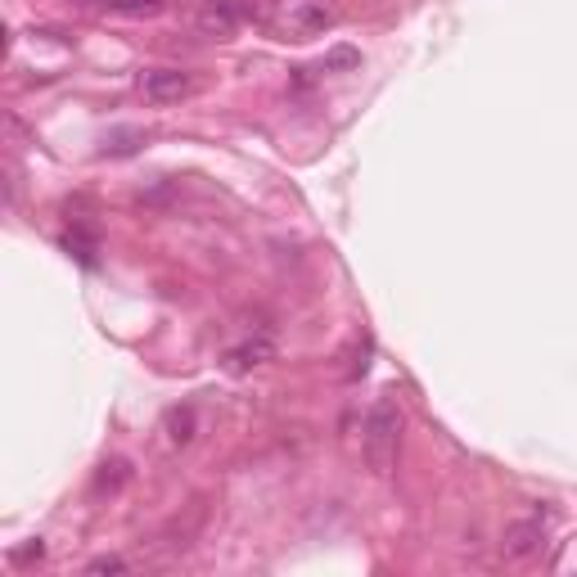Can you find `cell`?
I'll list each match as a JSON object with an SVG mask.
<instances>
[{"instance_id": "6da1fadb", "label": "cell", "mask_w": 577, "mask_h": 577, "mask_svg": "<svg viewBox=\"0 0 577 577\" xmlns=\"http://www.w3.org/2000/svg\"><path fill=\"white\" fill-rule=\"evenodd\" d=\"M266 23L280 42H312V36H325L338 23V14L330 0H276Z\"/></svg>"}, {"instance_id": "7a4b0ae2", "label": "cell", "mask_w": 577, "mask_h": 577, "mask_svg": "<svg viewBox=\"0 0 577 577\" xmlns=\"http://www.w3.org/2000/svg\"><path fill=\"white\" fill-rule=\"evenodd\" d=\"M397 447H402V411L393 397H379L366 419V460L374 474H389L397 465Z\"/></svg>"}, {"instance_id": "3957f363", "label": "cell", "mask_w": 577, "mask_h": 577, "mask_svg": "<svg viewBox=\"0 0 577 577\" xmlns=\"http://www.w3.org/2000/svg\"><path fill=\"white\" fill-rule=\"evenodd\" d=\"M136 86L149 104H181V100L195 95V77L181 72V68H145L136 77Z\"/></svg>"}, {"instance_id": "277c9868", "label": "cell", "mask_w": 577, "mask_h": 577, "mask_svg": "<svg viewBox=\"0 0 577 577\" xmlns=\"http://www.w3.org/2000/svg\"><path fill=\"white\" fill-rule=\"evenodd\" d=\"M249 0H204V10L195 14V27L212 42H226V36H235L240 23L249 19Z\"/></svg>"}, {"instance_id": "5b68a950", "label": "cell", "mask_w": 577, "mask_h": 577, "mask_svg": "<svg viewBox=\"0 0 577 577\" xmlns=\"http://www.w3.org/2000/svg\"><path fill=\"white\" fill-rule=\"evenodd\" d=\"M542 542H546L542 519H523V523H510V528H506L501 555H506V559H528V555L542 551Z\"/></svg>"}, {"instance_id": "8992f818", "label": "cell", "mask_w": 577, "mask_h": 577, "mask_svg": "<svg viewBox=\"0 0 577 577\" xmlns=\"http://www.w3.org/2000/svg\"><path fill=\"white\" fill-rule=\"evenodd\" d=\"M226 361H230V370H257L266 361H276V338L272 334H253V338L240 343V348H230Z\"/></svg>"}, {"instance_id": "52a82bcc", "label": "cell", "mask_w": 577, "mask_h": 577, "mask_svg": "<svg viewBox=\"0 0 577 577\" xmlns=\"http://www.w3.org/2000/svg\"><path fill=\"white\" fill-rule=\"evenodd\" d=\"M59 244H64L77 262H82V266H95V262H100V257H95V253H100V244L86 235V230H68V235H64Z\"/></svg>"}, {"instance_id": "ba28073f", "label": "cell", "mask_w": 577, "mask_h": 577, "mask_svg": "<svg viewBox=\"0 0 577 577\" xmlns=\"http://www.w3.org/2000/svg\"><path fill=\"white\" fill-rule=\"evenodd\" d=\"M127 478H131V465H127V460H108V465L100 470V478H95V492H118Z\"/></svg>"}, {"instance_id": "9c48e42d", "label": "cell", "mask_w": 577, "mask_h": 577, "mask_svg": "<svg viewBox=\"0 0 577 577\" xmlns=\"http://www.w3.org/2000/svg\"><path fill=\"white\" fill-rule=\"evenodd\" d=\"M168 438H172L176 447H185L189 438H195V411H172V415H168Z\"/></svg>"}, {"instance_id": "30bf717a", "label": "cell", "mask_w": 577, "mask_h": 577, "mask_svg": "<svg viewBox=\"0 0 577 577\" xmlns=\"http://www.w3.org/2000/svg\"><path fill=\"white\" fill-rule=\"evenodd\" d=\"M113 14H131V19H153L163 10V0H108Z\"/></svg>"}, {"instance_id": "8fae6325", "label": "cell", "mask_w": 577, "mask_h": 577, "mask_svg": "<svg viewBox=\"0 0 577 577\" xmlns=\"http://www.w3.org/2000/svg\"><path fill=\"white\" fill-rule=\"evenodd\" d=\"M136 145H145V136L140 131H123V136L104 140V153H136Z\"/></svg>"}, {"instance_id": "7c38bea8", "label": "cell", "mask_w": 577, "mask_h": 577, "mask_svg": "<svg viewBox=\"0 0 577 577\" xmlns=\"http://www.w3.org/2000/svg\"><path fill=\"white\" fill-rule=\"evenodd\" d=\"M86 573H127V564H123L118 555H104V559H91Z\"/></svg>"}, {"instance_id": "4fadbf2b", "label": "cell", "mask_w": 577, "mask_h": 577, "mask_svg": "<svg viewBox=\"0 0 577 577\" xmlns=\"http://www.w3.org/2000/svg\"><path fill=\"white\" fill-rule=\"evenodd\" d=\"M330 64H334V68H343V64H357V55H353V50H334V55H330Z\"/></svg>"}]
</instances>
